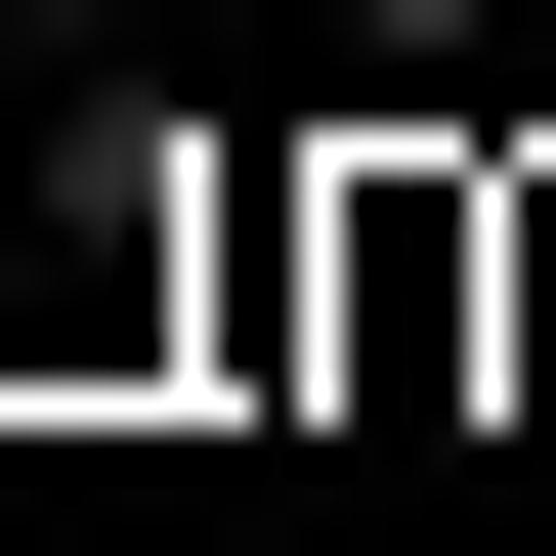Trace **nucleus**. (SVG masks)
Returning <instances> with one entry per match:
<instances>
[{
  "label": "nucleus",
  "instance_id": "nucleus-2",
  "mask_svg": "<svg viewBox=\"0 0 556 556\" xmlns=\"http://www.w3.org/2000/svg\"><path fill=\"white\" fill-rule=\"evenodd\" d=\"M343 86H428V129H514V0H300Z\"/></svg>",
  "mask_w": 556,
  "mask_h": 556
},
{
  "label": "nucleus",
  "instance_id": "nucleus-1",
  "mask_svg": "<svg viewBox=\"0 0 556 556\" xmlns=\"http://www.w3.org/2000/svg\"><path fill=\"white\" fill-rule=\"evenodd\" d=\"M129 343H214V172H43L0 214V386H129Z\"/></svg>",
  "mask_w": 556,
  "mask_h": 556
},
{
  "label": "nucleus",
  "instance_id": "nucleus-3",
  "mask_svg": "<svg viewBox=\"0 0 556 556\" xmlns=\"http://www.w3.org/2000/svg\"><path fill=\"white\" fill-rule=\"evenodd\" d=\"M471 428H556V129H514V386H471Z\"/></svg>",
  "mask_w": 556,
  "mask_h": 556
},
{
  "label": "nucleus",
  "instance_id": "nucleus-4",
  "mask_svg": "<svg viewBox=\"0 0 556 556\" xmlns=\"http://www.w3.org/2000/svg\"><path fill=\"white\" fill-rule=\"evenodd\" d=\"M129 43H172V0H0V86H129Z\"/></svg>",
  "mask_w": 556,
  "mask_h": 556
}]
</instances>
